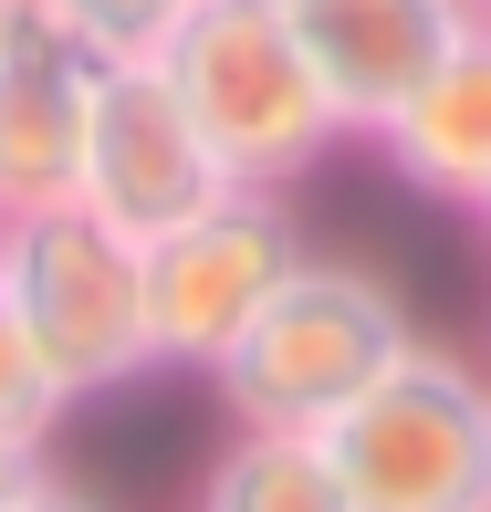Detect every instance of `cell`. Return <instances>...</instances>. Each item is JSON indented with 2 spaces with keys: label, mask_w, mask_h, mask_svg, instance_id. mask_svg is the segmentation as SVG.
Instances as JSON below:
<instances>
[{
  "label": "cell",
  "mask_w": 491,
  "mask_h": 512,
  "mask_svg": "<svg viewBox=\"0 0 491 512\" xmlns=\"http://www.w3.org/2000/svg\"><path fill=\"white\" fill-rule=\"evenodd\" d=\"M0 230H11V209H0Z\"/></svg>",
  "instance_id": "18"
},
{
  "label": "cell",
  "mask_w": 491,
  "mask_h": 512,
  "mask_svg": "<svg viewBox=\"0 0 491 512\" xmlns=\"http://www.w3.org/2000/svg\"><path fill=\"white\" fill-rule=\"evenodd\" d=\"M471 11H481V21H491V0H471Z\"/></svg>",
  "instance_id": "16"
},
{
  "label": "cell",
  "mask_w": 491,
  "mask_h": 512,
  "mask_svg": "<svg viewBox=\"0 0 491 512\" xmlns=\"http://www.w3.org/2000/svg\"><path fill=\"white\" fill-rule=\"evenodd\" d=\"M11 512H115V502L95 492V481H63V471H53V460H42V471H32V492H21Z\"/></svg>",
  "instance_id": "13"
},
{
  "label": "cell",
  "mask_w": 491,
  "mask_h": 512,
  "mask_svg": "<svg viewBox=\"0 0 491 512\" xmlns=\"http://www.w3.org/2000/svg\"><path fill=\"white\" fill-rule=\"evenodd\" d=\"M95 74L105 63L84 53L42 0H11V11H0V209L74 199L84 126H95Z\"/></svg>",
  "instance_id": "7"
},
{
  "label": "cell",
  "mask_w": 491,
  "mask_h": 512,
  "mask_svg": "<svg viewBox=\"0 0 491 512\" xmlns=\"http://www.w3.org/2000/svg\"><path fill=\"white\" fill-rule=\"evenodd\" d=\"M303 262V220L283 189H220L199 220L136 241V283H147V366L168 377H209L230 356L262 293Z\"/></svg>",
  "instance_id": "5"
},
{
  "label": "cell",
  "mask_w": 491,
  "mask_h": 512,
  "mask_svg": "<svg viewBox=\"0 0 491 512\" xmlns=\"http://www.w3.org/2000/svg\"><path fill=\"white\" fill-rule=\"evenodd\" d=\"M314 439L356 512H491V377L460 345L418 335Z\"/></svg>",
  "instance_id": "4"
},
{
  "label": "cell",
  "mask_w": 491,
  "mask_h": 512,
  "mask_svg": "<svg viewBox=\"0 0 491 512\" xmlns=\"http://www.w3.org/2000/svg\"><path fill=\"white\" fill-rule=\"evenodd\" d=\"M0 304L21 314L32 356L53 366L63 408H95L115 387L157 377L147 366V283H136V241L95 220L84 199L11 209L0 230Z\"/></svg>",
  "instance_id": "3"
},
{
  "label": "cell",
  "mask_w": 491,
  "mask_h": 512,
  "mask_svg": "<svg viewBox=\"0 0 491 512\" xmlns=\"http://www.w3.org/2000/svg\"><path fill=\"white\" fill-rule=\"evenodd\" d=\"M262 11H283V0H262Z\"/></svg>",
  "instance_id": "17"
},
{
  "label": "cell",
  "mask_w": 491,
  "mask_h": 512,
  "mask_svg": "<svg viewBox=\"0 0 491 512\" xmlns=\"http://www.w3.org/2000/svg\"><path fill=\"white\" fill-rule=\"evenodd\" d=\"M189 512H356V502H345V481H335L314 429H241L199 471Z\"/></svg>",
  "instance_id": "10"
},
{
  "label": "cell",
  "mask_w": 491,
  "mask_h": 512,
  "mask_svg": "<svg viewBox=\"0 0 491 512\" xmlns=\"http://www.w3.org/2000/svg\"><path fill=\"white\" fill-rule=\"evenodd\" d=\"M63 387H53V366L32 356V335H21V314L0 304V439L11 450H53V429H63Z\"/></svg>",
  "instance_id": "12"
},
{
  "label": "cell",
  "mask_w": 491,
  "mask_h": 512,
  "mask_svg": "<svg viewBox=\"0 0 491 512\" xmlns=\"http://www.w3.org/2000/svg\"><path fill=\"white\" fill-rule=\"evenodd\" d=\"M418 345V314L387 272L366 262H324L303 251L283 283L262 293V314L230 335V356L209 366L230 429H324L345 398L387 377L397 356Z\"/></svg>",
  "instance_id": "1"
},
{
  "label": "cell",
  "mask_w": 491,
  "mask_h": 512,
  "mask_svg": "<svg viewBox=\"0 0 491 512\" xmlns=\"http://www.w3.org/2000/svg\"><path fill=\"white\" fill-rule=\"evenodd\" d=\"M42 11H53L95 63H157L199 0H42Z\"/></svg>",
  "instance_id": "11"
},
{
  "label": "cell",
  "mask_w": 491,
  "mask_h": 512,
  "mask_svg": "<svg viewBox=\"0 0 491 512\" xmlns=\"http://www.w3.org/2000/svg\"><path fill=\"white\" fill-rule=\"evenodd\" d=\"M283 21H293L303 53H314L345 136H377L387 115L481 32L471 0H283Z\"/></svg>",
  "instance_id": "8"
},
{
  "label": "cell",
  "mask_w": 491,
  "mask_h": 512,
  "mask_svg": "<svg viewBox=\"0 0 491 512\" xmlns=\"http://www.w3.org/2000/svg\"><path fill=\"white\" fill-rule=\"evenodd\" d=\"M157 63H168L178 105H189V126L209 136L230 189H303V178L345 147V115L324 95L314 53H303L293 21L262 11V0H199Z\"/></svg>",
  "instance_id": "2"
},
{
  "label": "cell",
  "mask_w": 491,
  "mask_h": 512,
  "mask_svg": "<svg viewBox=\"0 0 491 512\" xmlns=\"http://www.w3.org/2000/svg\"><path fill=\"white\" fill-rule=\"evenodd\" d=\"M32 471H42V450H11V439H0V512L32 492Z\"/></svg>",
  "instance_id": "14"
},
{
  "label": "cell",
  "mask_w": 491,
  "mask_h": 512,
  "mask_svg": "<svg viewBox=\"0 0 491 512\" xmlns=\"http://www.w3.org/2000/svg\"><path fill=\"white\" fill-rule=\"evenodd\" d=\"M0 11H11V0H0Z\"/></svg>",
  "instance_id": "19"
},
{
  "label": "cell",
  "mask_w": 491,
  "mask_h": 512,
  "mask_svg": "<svg viewBox=\"0 0 491 512\" xmlns=\"http://www.w3.org/2000/svg\"><path fill=\"white\" fill-rule=\"evenodd\" d=\"M471 220H481V230H491V199H481V209H471Z\"/></svg>",
  "instance_id": "15"
},
{
  "label": "cell",
  "mask_w": 491,
  "mask_h": 512,
  "mask_svg": "<svg viewBox=\"0 0 491 512\" xmlns=\"http://www.w3.org/2000/svg\"><path fill=\"white\" fill-rule=\"evenodd\" d=\"M220 189H230V178H220V157H209V136L189 126L168 63H105L74 199L95 209V220H115L126 241H157V230L199 220Z\"/></svg>",
  "instance_id": "6"
},
{
  "label": "cell",
  "mask_w": 491,
  "mask_h": 512,
  "mask_svg": "<svg viewBox=\"0 0 491 512\" xmlns=\"http://www.w3.org/2000/svg\"><path fill=\"white\" fill-rule=\"evenodd\" d=\"M366 147L397 168V189H418L439 209H481L491 199V21L366 136Z\"/></svg>",
  "instance_id": "9"
}]
</instances>
